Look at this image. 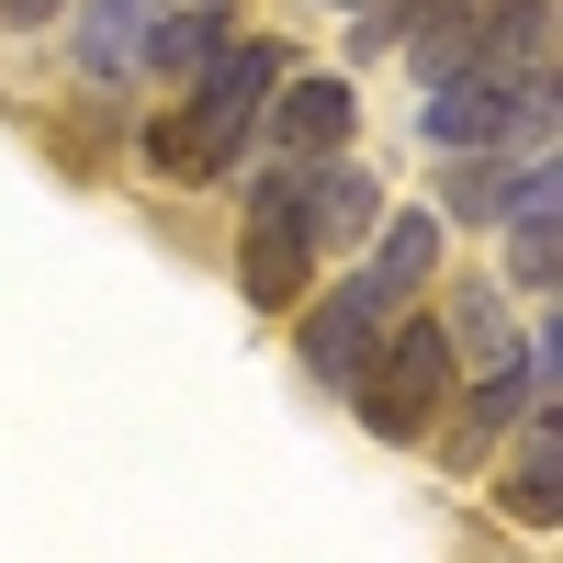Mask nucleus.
<instances>
[{"label":"nucleus","mask_w":563,"mask_h":563,"mask_svg":"<svg viewBox=\"0 0 563 563\" xmlns=\"http://www.w3.org/2000/svg\"><path fill=\"white\" fill-rule=\"evenodd\" d=\"M271 79H282V45L238 23V34H225L214 57L192 68V102L158 113L147 135H135V147H147V169H158V180H214V169H238V147L260 135Z\"/></svg>","instance_id":"nucleus-1"},{"label":"nucleus","mask_w":563,"mask_h":563,"mask_svg":"<svg viewBox=\"0 0 563 563\" xmlns=\"http://www.w3.org/2000/svg\"><path fill=\"white\" fill-rule=\"evenodd\" d=\"M451 384H462V361H451V327H440V305H429V316H384V339L361 350V372H350L339 395H350V417H361L384 451H429Z\"/></svg>","instance_id":"nucleus-2"},{"label":"nucleus","mask_w":563,"mask_h":563,"mask_svg":"<svg viewBox=\"0 0 563 563\" xmlns=\"http://www.w3.org/2000/svg\"><path fill=\"white\" fill-rule=\"evenodd\" d=\"M305 282H316V225H305L294 192L271 180V192L238 214V294L271 305V316H294V305H305Z\"/></svg>","instance_id":"nucleus-3"},{"label":"nucleus","mask_w":563,"mask_h":563,"mask_svg":"<svg viewBox=\"0 0 563 563\" xmlns=\"http://www.w3.org/2000/svg\"><path fill=\"white\" fill-rule=\"evenodd\" d=\"M384 316H395V294L384 282H327V294H305V327H294V361H305V384H327L339 395L350 372H361V350L384 339Z\"/></svg>","instance_id":"nucleus-4"},{"label":"nucleus","mask_w":563,"mask_h":563,"mask_svg":"<svg viewBox=\"0 0 563 563\" xmlns=\"http://www.w3.org/2000/svg\"><path fill=\"white\" fill-rule=\"evenodd\" d=\"M496 507L519 530H563V395H541V406H519V429H507V474H496Z\"/></svg>","instance_id":"nucleus-5"},{"label":"nucleus","mask_w":563,"mask_h":563,"mask_svg":"<svg viewBox=\"0 0 563 563\" xmlns=\"http://www.w3.org/2000/svg\"><path fill=\"white\" fill-rule=\"evenodd\" d=\"M282 192H294V214L316 225V249H350V238H372L384 225V180H372L361 158H282Z\"/></svg>","instance_id":"nucleus-6"},{"label":"nucleus","mask_w":563,"mask_h":563,"mask_svg":"<svg viewBox=\"0 0 563 563\" xmlns=\"http://www.w3.org/2000/svg\"><path fill=\"white\" fill-rule=\"evenodd\" d=\"M350 124H361L350 79H271V102H260V135H271L282 158H327V147H350Z\"/></svg>","instance_id":"nucleus-7"},{"label":"nucleus","mask_w":563,"mask_h":563,"mask_svg":"<svg viewBox=\"0 0 563 563\" xmlns=\"http://www.w3.org/2000/svg\"><path fill=\"white\" fill-rule=\"evenodd\" d=\"M552 214H563V192H552V147H541V158L519 169V192H507V214H496V225H507V271H519L530 305H552V238H563Z\"/></svg>","instance_id":"nucleus-8"},{"label":"nucleus","mask_w":563,"mask_h":563,"mask_svg":"<svg viewBox=\"0 0 563 563\" xmlns=\"http://www.w3.org/2000/svg\"><path fill=\"white\" fill-rule=\"evenodd\" d=\"M79 79L90 90H113V79H135L147 68V0H79Z\"/></svg>","instance_id":"nucleus-9"},{"label":"nucleus","mask_w":563,"mask_h":563,"mask_svg":"<svg viewBox=\"0 0 563 563\" xmlns=\"http://www.w3.org/2000/svg\"><path fill=\"white\" fill-rule=\"evenodd\" d=\"M440 327H451V361H462V372L519 361V327H507V294H496V282H451V294H440Z\"/></svg>","instance_id":"nucleus-10"},{"label":"nucleus","mask_w":563,"mask_h":563,"mask_svg":"<svg viewBox=\"0 0 563 563\" xmlns=\"http://www.w3.org/2000/svg\"><path fill=\"white\" fill-rule=\"evenodd\" d=\"M429 271H440V214L395 203V225H384V238H372V282H384V294L406 305V294H417V282H429Z\"/></svg>","instance_id":"nucleus-11"},{"label":"nucleus","mask_w":563,"mask_h":563,"mask_svg":"<svg viewBox=\"0 0 563 563\" xmlns=\"http://www.w3.org/2000/svg\"><path fill=\"white\" fill-rule=\"evenodd\" d=\"M225 34H238V23H225V0H180L169 23H147V68H169V79H192V68L214 57V45H225Z\"/></svg>","instance_id":"nucleus-12"},{"label":"nucleus","mask_w":563,"mask_h":563,"mask_svg":"<svg viewBox=\"0 0 563 563\" xmlns=\"http://www.w3.org/2000/svg\"><path fill=\"white\" fill-rule=\"evenodd\" d=\"M57 12H68V0H0V23H12V34H45Z\"/></svg>","instance_id":"nucleus-13"},{"label":"nucleus","mask_w":563,"mask_h":563,"mask_svg":"<svg viewBox=\"0 0 563 563\" xmlns=\"http://www.w3.org/2000/svg\"><path fill=\"white\" fill-rule=\"evenodd\" d=\"M327 12H372V0H327Z\"/></svg>","instance_id":"nucleus-14"}]
</instances>
